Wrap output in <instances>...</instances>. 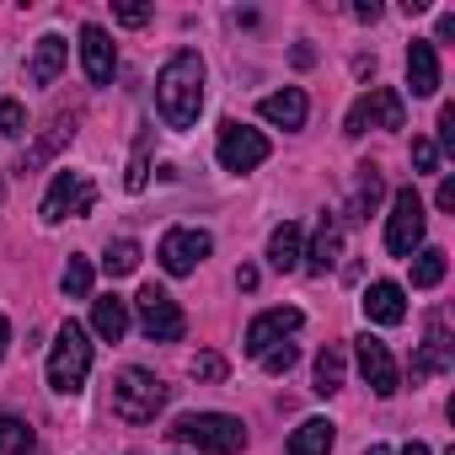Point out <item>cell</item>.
Here are the masks:
<instances>
[{"label":"cell","mask_w":455,"mask_h":455,"mask_svg":"<svg viewBox=\"0 0 455 455\" xmlns=\"http://www.w3.org/2000/svg\"><path fill=\"white\" fill-rule=\"evenodd\" d=\"M156 108L166 129H193L204 113V60L193 49H177L156 76Z\"/></svg>","instance_id":"1"},{"label":"cell","mask_w":455,"mask_h":455,"mask_svg":"<svg viewBox=\"0 0 455 455\" xmlns=\"http://www.w3.org/2000/svg\"><path fill=\"white\" fill-rule=\"evenodd\" d=\"M166 434H172L177 444L204 450V455H242V450H247V428H242V418H231V412H188V418H177Z\"/></svg>","instance_id":"2"},{"label":"cell","mask_w":455,"mask_h":455,"mask_svg":"<svg viewBox=\"0 0 455 455\" xmlns=\"http://www.w3.org/2000/svg\"><path fill=\"white\" fill-rule=\"evenodd\" d=\"M92 375V332L81 322H65L54 332V348H49V386L60 396H76Z\"/></svg>","instance_id":"3"},{"label":"cell","mask_w":455,"mask_h":455,"mask_svg":"<svg viewBox=\"0 0 455 455\" xmlns=\"http://www.w3.org/2000/svg\"><path fill=\"white\" fill-rule=\"evenodd\" d=\"M161 407H166V386L150 370H140V364L118 370V380H113V412L124 423H156Z\"/></svg>","instance_id":"4"},{"label":"cell","mask_w":455,"mask_h":455,"mask_svg":"<svg viewBox=\"0 0 455 455\" xmlns=\"http://www.w3.org/2000/svg\"><path fill=\"white\" fill-rule=\"evenodd\" d=\"M423 231H428V214H423L418 188H396L391 214H386V252L391 258H412L423 247Z\"/></svg>","instance_id":"5"},{"label":"cell","mask_w":455,"mask_h":455,"mask_svg":"<svg viewBox=\"0 0 455 455\" xmlns=\"http://www.w3.org/2000/svg\"><path fill=\"white\" fill-rule=\"evenodd\" d=\"M370 129H407V108H402V97H396L391 86H370V92L348 108V118H343V134H348V140H359V134H370Z\"/></svg>","instance_id":"6"},{"label":"cell","mask_w":455,"mask_h":455,"mask_svg":"<svg viewBox=\"0 0 455 455\" xmlns=\"http://www.w3.org/2000/svg\"><path fill=\"white\" fill-rule=\"evenodd\" d=\"M92 204H97V182L86 172H60L44 193V225L81 220V214H92Z\"/></svg>","instance_id":"7"},{"label":"cell","mask_w":455,"mask_h":455,"mask_svg":"<svg viewBox=\"0 0 455 455\" xmlns=\"http://www.w3.org/2000/svg\"><path fill=\"white\" fill-rule=\"evenodd\" d=\"M134 311H140V327H145V338H150V343H177V338L188 332L182 306H177L166 290H156V284H145V290L134 295Z\"/></svg>","instance_id":"8"},{"label":"cell","mask_w":455,"mask_h":455,"mask_svg":"<svg viewBox=\"0 0 455 455\" xmlns=\"http://www.w3.org/2000/svg\"><path fill=\"white\" fill-rule=\"evenodd\" d=\"M209 252H214V236H209V231H198V225H177V231L161 236V252H156V258H161V268H166L172 279H188Z\"/></svg>","instance_id":"9"},{"label":"cell","mask_w":455,"mask_h":455,"mask_svg":"<svg viewBox=\"0 0 455 455\" xmlns=\"http://www.w3.org/2000/svg\"><path fill=\"white\" fill-rule=\"evenodd\" d=\"M268 161V140L258 134V129H247V124H236V118H225L220 124V166L225 172H258Z\"/></svg>","instance_id":"10"},{"label":"cell","mask_w":455,"mask_h":455,"mask_svg":"<svg viewBox=\"0 0 455 455\" xmlns=\"http://www.w3.org/2000/svg\"><path fill=\"white\" fill-rule=\"evenodd\" d=\"M354 354H359V375L370 380V391H375L380 402L402 391V375H396V359H391V348H386L380 338H370V332H359V338H354Z\"/></svg>","instance_id":"11"},{"label":"cell","mask_w":455,"mask_h":455,"mask_svg":"<svg viewBox=\"0 0 455 455\" xmlns=\"http://www.w3.org/2000/svg\"><path fill=\"white\" fill-rule=\"evenodd\" d=\"M300 327H306V316H300L295 306H274V311H263V316H258V322L247 327V343H242V348H247L252 359H263L268 348L290 343V338H295Z\"/></svg>","instance_id":"12"},{"label":"cell","mask_w":455,"mask_h":455,"mask_svg":"<svg viewBox=\"0 0 455 455\" xmlns=\"http://www.w3.org/2000/svg\"><path fill=\"white\" fill-rule=\"evenodd\" d=\"M455 364V348H450V327H444V311L428 316V332H423V348L412 359V380H428V375H444Z\"/></svg>","instance_id":"13"},{"label":"cell","mask_w":455,"mask_h":455,"mask_svg":"<svg viewBox=\"0 0 455 455\" xmlns=\"http://www.w3.org/2000/svg\"><path fill=\"white\" fill-rule=\"evenodd\" d=\"M81 65H86V81H92V86H108V81H113L118 54H113L108 28H97V22H86V28H81Z\"/></svg>","instance_id":"14"},{"label":"cell","mask_w":455,"mask_h":455,"mask_svg":"<svg viewBox=\"0 0 455 455\" xmlns=\"http://www.w3.org/2000/svg\"><path fill=\"white\" fill-rule=\"evenodd\" d=\"M338 258H343V220H338V214H322L300 263H306L311 274H327V268H338Z\"/></svg>","instance_id":"15"},{"label":"cell","mask_w":455,"mask_h":455,"mask_svg":"<svg viewBox=\"0 0 455 455\" xmlns=\"http://www.w3.org/2000/svg\"><path fill=\"white\" fill-rule=\"evenodd\" d=\"M364 316L375 322V327H396V322H407V295H402V284H391V279H375L370 290H364Z\"/></svg>","instance_id":"16"},{"label":"cell","mask_w":455,"mask_h":455,"mask_svg":"<svg viewBox=\"0 0 455 455\" xmlns=\"http://www.w3.org/2000/svg\"><path fill=\"white\" fill-rule=\"evenodd\" d=\"M65 60H70V44H65L60 33H44V38L33 44V60H28V81H33V86H54L60 70H65Z\"/></svg>","instance_id":"17"},{"label":"cell","mask_w":455,"mask_h":455,"mask_svg":"<svg viewBox=\"0 0 455 455\" xmlns=\"http://www.w3.org/2000/svg\"><path fill=\"white\" fill-rule=\"evenodd\" d=\"M407 86H412V97H434L439 92V54H434L428 38L407 44Z\"/></svg>","instance_id":"18"},{"label":"cell","mask_w":455,"mask_h":455,"mask_svg":"<svg viewBox=\"0 0 455 455\" xmlns=\"http://www.w3.org/2000/svg\"><path fill=\"white\" fill-rule=\"evenodd\" d=\"M258 113H263L268 124H279V129H306L311 102H306V92H300V86H284V92L263 97V102H258Z\"/></svg>","instance_id":"19"},{"label":"cell","mask_w":455,"mask_h":455,"mask_svg":"<svg viewBox=\"0 0 455 455\" xmlns=\"http://www.w3.org/2000/svg\"><path fill=\"white\" fill-rule=\"evenodd\" d=\"M300 258H306V236H300V225H295V220L274 225V236H268V268H274V274H295V268H300Z\"/></svg>","instance_id":"20"},{"label":"cell","mask_w":455,"mask_h":455,"mask_svg":"<svg viewBox=\"0 0 455 455\" xmlns=\"http://www.w3.org/2000/svg\"><path fill=\"white\" fill-rule=\"evenodd\" d=\"M332 444H338V423H332V418H306V423L290 434L284 455H332Z\"/></svg>","instance_id":"21"},{"label":"cell","mask_w":455,"mask_h":455,"mask_svg":"<svg viewBox=\"0 0 455 455\" xmlns=\"http://www.w3.org/2000/svg\"><path fill=\"white\" fill-rule=\"evenodd\" d=\"M92 332H97L102 343H118V338L129 332V300L97 295V300H92Z\"/></svg>","instance_id":"22"},{"label":"cell","mask_w":455,"mask_h":455,"mask_svg":"<svg viewBox=\"0 0 455 455\" xmlns=\"http://www.w3.org/2000/svg\"><path fill=\"white\" fill-rule=\"evenodd\" d=\"M70 140H76V118H54V124H49V129H44V134L28 145V156H22V172H38V166H44V161H49L60 145H70Z\"/></svg>","instance_id":"23"},{"label":"cell","mask_w":455,"mask_h":455,"mask_svg":"<svg viewBox=\"0 0 455 455\" xmlns=\"http://www.w3.org/2000/svg\"><path fill=\"white\" fill-rule=\"evenodd\" d=\"M380 193H386V182H380V166H359V182H354V198H348V220H370L375 214V204H380Z\"/></svg>","instance_id":"24"},{"label":"cell","mask_w":455,"mask_h":455,"mask_svg":"<svg viewBox=\"0 0 455 455\" xmlns=\"http://www.w3.org/2000/svg\"><path fill=\"white\" fill-rule=\"evenodd\" d=\"M316 396H332V391H343V348L338 343H327L322 354H316V386H311Z\"/></svg>","instance_id":"25"},{"label":"cell","mask_w":455,"mask_h":455,"mask_svg":"<svg viewBox=\"0 0 455 455\" xmlns=\"http://www.w3.org/2000/svg\"><path fill=\"white\" fill-rule=\"evenodd\" d=\"M444 279V252L439 247H418L412 252V290H434Z\"/></svg>","instance_id":"26"},{"label":"cell","mask_w":455,"mask_h":455,"mask_svg":"<svg viewBox=\"0 0 455 455\" xmlns=\"http://www.w3.org/2000/svg\"><path fill=\"white\" fill-rule=\"evenodd\" d=\"M102 268L113 274V279H124V274H134L140 268V242H108V258H102Z\"/></svg>","instance_id":"27"},{"label":"cell","mask_w":455,"mask_h":455,"mask_svg":"<svg viewBox=\"0 0 455 455\" xmlns=\"http://www.w3.org/2000/svg\"><path fill=\"white\" fill-rule=\"evenodd\" d=\"M60 290H65L70 300H92V263H86V258H70L65 274H60Z\"/></svg>","instance_id":"28"},{"label":"cell","mask_w":455,"mask_h":455,"mask_svg":"<svg viewBox=\"0 0 455 455\" xmlns=\"http://www.w3.org/2000/svg\"><path fill=\"white\" fill-rule=\"evenodd\" d=\"M33 450V428L22 418H0V455H28Z\"/></svg>","instance_id":"29"},{"label":"cell","mask_w":455,"mask_h":455,"mask_svg":"<svg viewBox=\"0 0 455 455\" xmlns=\"http://www.w3.org/2000/svg\"><path fill=\"white\" fill-rule=\"evenodd\" d=\"M145 182H150V129L134 140V156H129V177H124V188H129V193H140Z\"/></svg>","instance_id":"30"},{"label":"cell","mask_w":455,"mask_h":455,"mask_svg":"<svg viewBox=\"0 0 455 455\" xmlns=\"http://www.w3.org/2000/svg\"><path fill=\"white\" fill-rule=\"evenodd\" d=\"M0 134H6V140H22L28 134V108L17 97H0Z\"/></svg>","instance_id":"31"},{"label":"cell","mask_w":455,"mask_h":455,"mask_svg":"<svg viewBox=\"0 0 455 455\" xmlns=\"http://www.w3.org/2000/svg\"><path fill=\"white\" fill-rule=\"evenodd\" d=\"M295 359H300V348H295V343H279V348H268V354H263V370H268V375H284Z\"/></svg>","instance_id":"32"},{"label":"cell","mask_w":455,"mask_h":455,"mask_svg":"<svg viewBox=\"0 0 455 455\" xmlns=\"http://www.w3.org/2000/svg\"><path fill=\"white\" fill-rule=\"evenodd\" d=\"M193 380H225V359L220 354H193Z\"/></svg>","instance_id":"33"},{"label":"cell","mask_w":455,"mask_h":455,"mask_svg":"<svg viewBox=\"0 0 455 455\" xmlns=\"http://www.w3.org/2000/svg\"><path fill=\"white\" fill-rule=\"evenodd\" d=\"M412 166H418V172H439V150H434V140H412Z\"/></svg>","instance_id":"34"},{"label":"cell","mask_w":455,"mask_h":455,"mask_svg":"<svg viewBox=\"0 0 455 455\" xmlns=\"http://www.w3.org/2000/svg\"><path fill=\"white\" fill-rule=\"evenodd\" d=\"M434 150H455V108L450 102L439 108V145Z\"/></svg>","instance_id":"35"},{"label":"cell","mask_w":455,"mask_h":455,"mask_svg":"<svg viewBox=\"0 0 455 455\" xmlns=\"http://www.w3.org/2000/svg\"><path fill=\"white\" fill-rule=\"evenodd\" d=\"M113 17H118L124 28H145V22H150V6H118Z\"/></svg>","instance_id":"36"},{"label":"cell","mask_w":455,"mask_h":455,"mask_svg":"<svg viewBox=\"0 0 455 455\" xmlns=\"http://www.w3.org/2000/svg\"><path fill=\"white\" fill-rule=\"evenodd\" d=\"M434 204H439V209H444V214H450V209H455V177H444V182H439V198H434Z\"/></svg>","instance_id":"37"},{"label":"cell","mask_w":455,"mask_h":455,"mask_svg":"<svg viewBox=\"0 0 455 455\" xmlns=\"http://www.w3.org/2000/svg\"><path fill=\"white\" fill-rule=\"evenodd\" d=\"M236 290L252 295V290H258V268H236Z\"/></svg>","instance_id":"38"},{"label":"cell","mask_w":455,"mask_h":455,"mask_svg":"<svg viewBox=\"0 0 455 455\" xmlns=\"http://www.w3.org/2000/svg\"><path fill=\"white\" fill-rule=\"evenodd\" d=\"M354 17H359V22H375V17H380V6H375V0H359Z\"/></svg>","instance_id":"39"},{"label":"cell","mask_w":455,"mask_h":455,"mask_svg":"<svg viewBox=\"0 0 455 455\" xmlns=\"http://www.w3.org/2000/svg\"><path fill=\"white\" fill-rule=\"evenodd\" d=\"M6 348H12V322L0 316V359H6Z\"/></svg>","instance_id":"40"},{"label":"cell","mask_w":455,"mask_h":455,"mask_svg":"<svg viewBox=\"0 0 455 455\" xmlns=\"http://www.w3.org/2000/svg\"><path fill=\"white\" fill-rule=\"evenodd\" d=\"M402 455H428V444H423V439H412V444H407Z\"/></svg>","instance_id":"41"},{"label":"cell","mask_w":455,"mask_h":455,"mask_svg":"<svg viewBox=\"0 0 455 455\" xmlns=\"http://www.w3.org/2000/svg\"><path fill=\"white\" fill-rule=\"evenodd\" d=\"M364 455H391V444H370V450H364Z\"/></svg>","instance_id":"42"},{"label":"cell","mask_w":455,"mask_h":455,"mask_svg":"<svg viewBox=\"0 0 455 455\" xmlns=\"http://www.w3.org/2000/svg\"><path fill=\"white\" fill-rule=\"evenodd\" d=\"M0 204H6V177H0Z\"/></svg>","instance_id":"43"}]
</instances>
